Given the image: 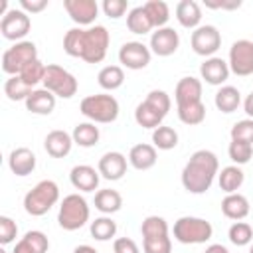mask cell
Segmentation results:
<instances>
[{
  "instance_id": "1",
  "label": "cell",
  "mask_w": 253,
  "mask_h": 253,
  "mask_svg": "<svg viewBox=\"0 0 253 253\" xmlns=\"http://www.w3.org/2000/svg\"><path fill=\"white\" fill-rule=\"evenodd\" d=\"M111 36L105 26L71 28L63 36V51L71 57H79L87 63H101L107 55Z\"/></svg>"
},
{
  "instance_id": "2",
  "label": "cell",
  "mask_w": 253,
  "mask_h": 253,
  "mask_svg": "<svg viewBox=\"0 0 253 253\" xmlns=\"http://www.w3.org/2000/svg\"><path fill=\"white\" fill-rule=\"evenodd\" d=\"M219 174V160L211 150H196L182 170V186L190 194H206Z\"/></svg>"
},
{
  "instance_id": "3",
  "label": "cell",
  "mask_w": 253,
  "mask_h": 253,
  "mask_svg": "<svg viewBox=\"0 0 253 253\" xmlns=\"http://www.w3.org/2000/svg\"><path fill=\"white\" fill-rule=\"evenodd\" d=\"M57 200H59V186L53 180H42L24 196V210L34 217H40L47 213L57 204Z\"/></svg>"
},
{
  "instance_id": "4",
  "label": "cell",
  "mask_w": 253,
  "mask_h": 253,
  "mask_svg": "<svg viewBox=\"0 0 253 253\" xmlns=\"http://www.w3.org/2000/svg\"><path fill=\"white\" fill-rule=\"evenodd\" d=\"M79 111L83 117H87L93 123H115L119 117V101L113 95L97 93L89 95L79 103Z\"/></svg>"
},
{
  "instance_id": "5",
  "label": "cell",
  "mask_w": 253,
  "mask_h": 253,
  "mask_svg": "<svg viewBox=\"0 0 253 253\" xmlns=\"http://www.w3.org/2000/svg\"><path fill=\"white\" fill-rule=\"evenodd\" d=\"M172 233H174V239L184 245H200L211 239L213 227L208 219L194 217V215H182L180 219H176Z\"/></svg>"
},
{
  "instance_id": "6",
  "label": "cell",
  "mask_w": 253,
  "mask_h": 253,
  "mask_svg": "<svg viewBox=\"0 0 253 253\" xmlns=\"http://www.w3.org/2000/svg\"><path fill=\"white\" fill-rule=\"evenodd\" d=\"M89 221V204L79 194H69L63 198L59 211H57V223L65 231H77Z\"/></svg>"
},
{
  "instance_id": "7",
  "label": "cell",
  "mask_w": 253,
  "mask_h": 253,
  "mask_svg": "<svg viewBox=\"0 0 253 253\" xmlns=\"http://www.w3.org/2000/svg\"><path fill=\"white\" fill-rule=\"evenodd\" d=\"M38 59V47L34 42L30 40H24V42H18L14 43L12 47H8L4 53H2V71L8 73L10 77L12 75H20V71L30 65L32 61Z\"/></svg>"
},
{
  "instance_id": "8",
  "label": "cell",
  "mask_w": 253,
  "mask_h": 253,
  "mask_svg": "<svg viewBox=\"0 0 253 253\" xmlns=\"http://www.w3.org/2000/svg\"><path fill=\"white\" fill-rule=\"evenodd\" d=\"M77 79L73 73L63 69L57 63H51L45 67V77H43V89L51 91L55 97L61 99H71L77 93Z\"/></svg>"
},
{
  "instance_id": "9",
  "label": "cell",
  "mask_w": 253,
  "mask_h": 253,
  "mask_svg": "<svg viewBox=\"0 0 253 253\" xmlns=\"http://www.w3.org/2000/svg\"><path fill=\"white\" fill-rule=\"evenodd\" d=\"M229 71L247 77L253 75V42L251 40H237L229 47Z\"/></svg>"
},
{
  "instance_id": "10",
  "label": "cell",
  "mask_w": 253,
  "mask_h": 253,
  "mask_svg": "<svg viewBox=\"0 0 253 253\" xmlns=\"http://www.w3.org/2000/svg\"><path fill=\"white\" fill-rule=\"evenodd\" d=\"M190 43H192V49L202 55V57H213V53L221 47V34L215 26H200L192 32V38H190Z\"/></svg>"
},
{
  "instance_id": "11",
  "label": "cell",
  "mask_w": 253,
  "mask_h": 253,
  "mask_svg": "<svg viewBox=\"0 0 253 253\" xmlns=\"http://www.w3.org/2000/svg\"><path fill=\"white\" fill-rule=\"evenodd\" d=\"M32 28V20L24 10H16L12 8L2 20H0V32L6 40L10 42H24V38L28 36Z\"/></svg>"
},
{
  "instance_id": "12",
  "label": "cell",
  "mask_w": 253,
  "mask_h": 253,
  "mask_svg": "<svg viewBox=\"0 0 253 253\" xmlns=\"http://www.w3.org/2000/svg\"><path fill=\"white\" fill-rule=\"evenodd\" d=\"M150 57H152V51L142 42H126L119 49V61L126 69H134V71L144 69L150 63Z\"/></svg>"
},
{
  "instance_id": "13",
  "label": "cell",
  "mask_w": 253,
  "mask_h": 253,
  "mask_svg": "<svg viewBox=\"0 0 253 253\" xmlns=\"http://www.w3.org/2000/svg\"><path fill=\"white\" fill-rule=\"evenodd\" d=\"M178 45H180V36H178V32H176L174 28L164 26V28H158L156 32H152V36H150V45H148V47H150V51H152L154 55H158V57H168V55L176 53Z\"/></svg>"
},
{
  "instance_id": "14",
  "label": "cell",
  "mask_w": 253,
  "mask_h": 253,
  "mask_svg": "<svg viewBox=\"0 0 253 253\" xmlns=\"http://www.w3.org/2000/svg\"><path fill=\"white\" fill-rule=\"evenodd\" d=\"M63 8L79 26H91L99 14V4L95 0H63Z\"/></svg>"
},
{
  "instance_id": "15",
  "label": "cell",
  "mask_w": 253,
  "mask_h": 253,
  "mask_svg": "<svg viewBox=\"0 0 253 253\" xmlns=\"http://www.w3.org/2000/svg\"><path fill=\"white\" fill-rule=\"evenodd\" d=\"M126 156L123 152H117V150H111V152H105L101 158H99V174L105 178V180H121L125 174H126Z\"/></svg>"
},
{
  "instance_id": "16",
  "label": "cell",
  "mask_w": 253,
  "mask_h": 253,
  "mask_svg": "<svg viewBox=\"0 0 253 253\" xmlns=\"http://www.w3.org/2000/svg\"><path fill=\"white\" fill-rule=\"evenodd\" d=\"M229 73L231 71H229L227 61L221 59V57H215V55L213 57H208L200 65V75L210 85H221V83H225L227 77H229Z\"/></svg>"
},
{
  "instance_id": "17",
  "label": "cell",
  "mask_w": 253,
  "mask_h": 253,
  "mask_svg": "<svg viewBox=\"0 0 253 253\" xmlns=\"http://www.w3.org/2000/svg\"><path fill=\"white\" fill-rule=\"evenodd\" d=\"M99 178H101L99 170H95L89 164H77L69 172V180H71L73 188L81 190V192H95L99 186Z\"/></svg>"
},
{
  "instance_id": "18",
  "label": "cell",
  "mask_w": 253,
  "mask_h": 253,
  "mask_svg": "<svg viewBox=\"0 0 253 253\" xmlns=\"http://www.w3.org/2000/svg\"><path fill=\"white\" fill-rule=\"evenodd\" d=\"M174 99H176V107L202 101V81L196 77H182L176 83Z\"/></svg>"
},
{
  "instance_id": "19",
  "label": "cell",
  "mask_w": 253,
  "mask_h": 253,
  "mask_svg": "<svg viewBox=\"0 0 253 253\" xmlns=\"http://www.w3.org/2000/svg\"><path fill=\"white\" fill-rule=\"evenodd\" d=\"M73 144H75L73 142V136L69 132H65V130H59V128L47 132V136L43 140V148H45V152L51 158H63V156H67L71 152V146Z\"/></svg>"
},
{
  "instance_id": "20",
  "label": "cell",
  "mask_w": 253,
  "mask_h": 253,
  "mask_svg": "<svg viewBox=\"0 0 253 253\" xmlns=\"http://www.w3.org/2000/svg\"><path fill=\"white\" fill-rule=\"evenodd\" d=\"M8 166L12 170V174L16 176H28L36 170V154L26 148V146H20V148H14L8 156Z\"/></svg>"
},
{
  "instance_id": "21",
  "label": "cell",
  "mask_w": 253,
  "mask_h": 253,
  "mask_svg": "<svg viewBox=\"0 0 253 253\" xmlns=\"http://www.w3.org/2000/svg\"><path fill=\"white\" fill-rule=\"evenodd\" d=\"M221 213L227 217V219H233V221H241L247 217L249 213V200L235 192V194H227L223 200H221Z\"/></svg>"
},
{
  "instance_id": "22",
  "label": "cell",
  "mask_w": 253,
  "mask_h": 253,
  "mask_svg": "<svg viewBox=\"0 0 253 253\" xmlns=\"http://www.w3.org/2000/svg\"><path fill=\"white\" fill-rule=\"evenodd\" d=\"M158 160V154H156V148L152 144H146V142H140V144H134L128 152V164L136 170H150Z\"/></svg>"
},
{
  "instance_id": "23",
  "label": "cell",
  "mask_w": 253,
  "mask_h": 253,
  "mask_svg": "<svg viewBox=\"0 0 253 253\" xmlns=\"http://www.w3.org/2000/svg\"><path fill=\"white\" fill-rule=\"evenodd\" d=\"M176 20L180 22L182 28L196 30L200 28L202 22V8L196 0H180L176 6Z\"/></svg>"
},
{
  "instance_id": "24",
  "label": "cell",
  "mask_w": 253,
  "mask_h": 253,
  "mask_svg": "<svg viewBox=\"0 0 253 253\" xmlns=\"http://www.w3.org/2000/svg\"><path fill=\"white\" fill-rule=\"evenodd\" d=\"M24 103L26 109L34 115H49L55 109V95L47 89H34Z\"/></svg>"
},
{
  "instance_id": "25",
  "label": "cell",
  "mask_w": 253,
  "mask_h": 253,
  "mask_svg": "<svg viewBox=\"0 0 253 253\" xmlns=\"http://www.w3.org/2000/svg\"><path fill=\"white\" fill-rule=\"evenodd\" d=\"M47 249H49L47 235L38 229H32L14 245L12 253H45Z\"/></svg>"
},
{
  "instance_id": "26",
  "label": "cell",
  "mask_w": 253,
  "mask_h": 253,
  "mask_svg": "<svg viewBox=\"0 0 253 253\" xmlns=\"http://www.w3.org/2000/svg\"><path fill=\"white\" fill-rule=\"evenodd\" d=\"M213 103H215V107H217L221 113L229 115V113H233V111L239 109V105H241V93H239V89L233 87V85H223V87L217 89Z\"/></svg>"
},
{
  "instance_id": "27",
  "label": "cell",
  "mask_w": 253,
  "mask_h": 253,
  "mask_svg": "<svg viewBox=\"0 0 253 253\" xmlns=\"http://www.w3.org/2000/svg\"><path fill=\"white\" fill-rule=\"evenodd\" d=\"M134 121H136V125L138 126H142V128H158L160 125H162V121H164V115L160 113V111H156L148 101H142V103H138L136 105V109H134Z\"/></svg>"
},
{
  "instance_id": "28",
  "label": "cell",
  "mask_w": 253,
  "mask_h": 253,
  "mask_svg": "<svg viewBox=\"0 0 253 253\" xmlns=\"http://www.w3.org/2000/svg\"><path fill=\"white\" fill-rule=\"evenodd\" d=\"M217 182H219V188L225 194H235L243 186L245 174H243V170L237 164H231V166L221 168V172L217 174Z\"/></svg>"
},
{
  "instance_id": "29",
  "label": "cell",
  "mask_w": 253,
  "mask_h": 253,
  "mask_svg": "<svg viewBox=\"0 0 253 253\" xmlns=\"http://www.w3.org/2000/svg\"><path fill=\"white\" fill-rule=\"evenodd\" d=\"M95 208L101 211V213H115L123 208V196L117 192V190H111V188H103V190H97L95 194Z\"/></svg>"
},
{
  "instance_id": "30",
  "label": "cell",
  "mask_w": 253,
  "mask_h": 253,
  "mask_svg": "<svg viewBox=\"0 0 253 253\" xmlns=\"http://www.w3.org/2000/svg\"><path fill=\"white\" fill-rule=\"evenodd\" d=\"M126 28H128V32L138 34V36H144V34H148L154 28V24H152L148 12L144 10V6H136V8H132L128 12V16H126Z\"/></svg>"
},
{
  "instance_id": "31",
  "label": "cell",
  "mask_w": 253,
  "mask_h": 253,
  "mask_svg": "<svg viewBox=\"0 0 253 253\" xmlns=\"http://www.w3.org/2000/svg\"><path fill=\"white\" fill-rule=\"evenodd\" d=\"M71 136H73V142L77 146L91 148L99 142L101 132H99V126H95V123H79V125H75Z\"/></svg>"
},
{
  "instance_id": "32",
  "label": "cell",
  "mask_w": 253,
  "mask_h": 253,
  "mask_svg": "<svg viewBox=\"0 0 253 253\" xmlns=\"http://www.w3.org/2000/svg\"><path fill=\"white\" fill-rule=\"evenodd\" d=\"M97 81L105 91H115L125 83V71L121 65H105L99 71Z\"/></svg>"
},
{
  "instance_id": "33",
  "label": "cell",
  "mask_w": 253,
  "mask_h": 253,
  "mask_svg": "<svg viewBox=\"0 0 253 253\" xmlns=\"http://www.w3.org/2000/svg\"><path fill=\"white\" fill-rule=\"evenodd\" d=\"M178 109V119L184 123V125H200L204 123L206 119V105L202 101L198 103H190V105H182V107H176Z\"/></svg>"
},
{
  "instance_id": "34",
  "label": "cell",
  "mask_w": 253,
  "mask_h": 253,
  "mask_svg": "<svg viewBox=\"0 0 253 253\" xmlns=\"http://www.w3.org/2000/svg\"><path fill=\"white\" fill-rule=\"evenodd\" d=\"M178 144V132L172 126L160 125L158 128L152 130V146L158 150H172Z\"/></svg>"
},
{
  "instance_id": "35",
  "label": "cell",
  "mask_w": 253,
  "mask_h": 253,
  "mask_svg": "<svg viewBox=\"0 0 253 253\" xmlns=\"http://www.w3.org/2000/svg\"><path fill=\"white\" fill-rule=\"evenodd\" d=\"M142 6L148 12V16H150V20H152V24H154L156 30L158 28H164L166 22L170 20V8H168L166 2H162V0H148Z\"/></svg>"
},
{
  "instance_id": "36",
  "label": "cell",
  "mask_w": 253,
  "mask_h": 253,
  "mask_svg": "<svg viewBox=\"0 0 253 253\" xmlns=\"http://www.w3.org/2000/svg\"><path fill=\"white\" fill-rule=\"evenodd\" d=\"M89 229H91L93 239H97V241H109V239H113L117 235V223L107 215L97 217L95 221H91Z\"/></svg>"
},
{
  "instance_id": "37",
  "label": "cell",
  "mask_w": 253,
  "mask_h": 253,
  "mask_svg": "<svg viewBox=\"0 0 253 253\" xmlns=\"http://www.w3.org/2000/svg\"><path fill=\"white\" fill-rule=\"evenodd\" d=\"M32 91H34V89L28 87V85L22 81L20 75H12V77L6 79V83H4V93H6V97H8L10 101H26Z\"/></svg>"
},
{
  "instance_id": "38",
  "label": "cell",
  "mask_w": 253,
  "mask_h": 253,
  "mask_svg": "<svg viewBox=\"0 0 253 253\" xmlns=\"http://www.w3.org/2000/svg\"><path fill=\"white\" fill-rule=\"evenodd\" d=\"M140 233H142V239L168 235V221L164 217H160V215H148V217L142 219Z\"/></svg>"
},
{
  "instance_id": "39",
  "label": "cell",
  "mask_w": 253,
  "mask_h": 253,
  "mask_svg": "<svg viewBox=\"0 0 253 253\" xmlns=\"http://www.w3.org/2000/svg\"><path fill=\"white\" fill-rule=\"evenodd\" d=\"M227 154H229L233 164H237V166L247 164L253 156V144L245 142V140H231L227 146Z\"/></svg>"
},
{
  "instance_id": "40",
  "label": "cell",
  "mask_w": 253,
  "mask_h": 253,
  "mask_svg": "<svg viewBox=\"0 0 253 253\" xmlns=\"http://www.w3.org/2000/svg\"><path fill=\"white\" fill-rule=\"evenodd\" d=\"M227 237L233 245L237 247H243V245H249L253 241V227L247 223V221H235L229 231H227Z\"/></svg>"
},
{
  "instance_id": "41",
  "label": "cell",
  "mask_w": 253,
  "mask_h": 253,
  "mask_svg": "<svg viewBox=\"0 0 253 253\" xmlns=\"http://www.w3.org/2000/svg\"><path fill=\"white\" fill-rule=\"evenodd\" d=\"M45 67H47V65H43L40 59H36V61H32L30 65H26V67L20 71V77H22V81H24L28 87L34 89L38 83H43Z\"/></svg>"
},
{
  "instance_id": "42",
  "label": "cell",
  "mask_w": 253,
  "mask_h": 253,
  "mask_svg": "<svg viewBox=\"0 0 253 253\" xmlns=\"http://www.w3.org/2000/svg\"><path fill=\"white\" fill-rule=\"evenodd\" d=\"M144 253H172V239L168 235L162 237H146L142 239Z\"/></svg>"
},
{
  "instance_id": "43",
  "label": "cell",
  "mask_w": 253,
  "mask_h": 253,
  "mask_svg": "<svg viewBox=\"0 0 253 253\" xmlns=\"http://www.w3.org/2000/svg\"><path fill=\"white\" fill-rule=\"evenodd\" d=\"M144 101H148L156 111H160L164 117L168 115V111H170V107H172V101H170V95L166 93V91H162V89H152L148 95H146V99Z\"/></svg>"
},
{
  "instance_id": "44",
  "label": "cell",
  "mask_w": 253,
  "mask_h": 253,
  "mask_svg": "<svg viewBox=\"0 0 253 253\" xmlns=\"http://www.w3.org/2000/svg\"><path fill=\"white\" fill-rule=\"evenodd\" d=\"M231 140H245V142H251L253 144V119H243V121H237L233 126H231Z\"/></svg>"
},
{
  "instance_id": "45",
  "label": "cell",
  "mask_w": 253,
  "mask_h": 253,
  "mask_svg": "<svg viewBox=\"0 0 253 253\" xmlns=\"http://www.w3.org/2000/svg\"><path fill=\"white\" fill-rule=\"evenodd\" d=\"M18 235V225L12 217L8 215H0V243L2 245H8L16 239Z\"/></svg>"
},
{
  "instance_id": "46",
  "label": "cell",
  "mask_w": 253,
  "mask_h": 253,
  "mask_svg": "<svg viewBox=\"0 0 253 253\" xmlns=\"http://www.w3.org/2000/svg\"><path fill=\"white\" fill-rule=\"evenodd\" d=\"M101 8H103L105 16H109V18H113V20H119V18L125 16V12L128 10V2H126V0H105Z\"/></svg>"
},
{
  "instance_id": "47",
  "label": "cell",
  "mask_w": 253,
  "mask_h": 253,
  "mask_svg": "<svg viewBox=\"0 0 253 253\" xmlns=\"http://www.w3.org/2000/svg\"><path fill=\"white\" fill-rule=\"evenodd\" d=\"M113 251L115 253H140L138 245L130 237H117L113 243Z\"/></svg>"
},
{
  "instance_id": "48",
  "label": "cell",
  "mask_w": 253,
  "mask_h": 253,
  "mask_svg": "<svg viewBox=\"0 0 253 253\" xmlns=\"http://www.w3.org/2000/svg\"><path fill=\"white\" fill-rule=\"evenodd\" d=\"M20 8L28 14H38L47 8V0H20Z\"/></svg>"
},
{
  "instance_id": "49",
  "label": "cell",
  "mask_w": 253,
  "mask_h": 253,
  "mask_svg": "<svg viewBox=\"0 0 253 253\" xmlns=\"http://www.w3.org/2000/svg\"><path fill=\"white\" fill-rule=\"evenodd\" d=\"M208 8L213 10H235L241 6V0H231V2H206Z\"/></svg>"
},
{
  "instance_id": "50",
  "label": "cell",
  "mask_w": 253,
  "mask_h": 253,
  "mask_svg": "<svg viewBox=\"0 0 253 253\" xmlns=\"http://www.w3.org/2000/svg\"><path fill=\"white\" fill-rule=\"evenodd\" d=\"M243 111L247 113V119H253V91L243 101Z\"/></svg>"
},
{
  "instance_id": "51",
  "label": "cell",
  "mask_w": 253,
  "mask_h": 253,
  "mask_svg": "<svg viewBox=\"0 0 253 253\" xmlns=\"http://www.w3.org/2000/svg\"><path fill=\"white\" fill-rule=\"evenodd\" d=\"M204 253H229V251H227V247H223L221 243H211L210 247H206Z\"/></svg>"
},
{
  "instance_id": "52",
  "label": "cell",
  "mask_w": 253,
  "mask_h": 253,
  "mask_svg": "<svg viewBox=\"0 0 253 253\" xmlns=\"http://www.w3.org/2000/svg\"><path fill=\"white\" fill-rule=\"evenodd\" d=\"M73 253H99V251L95 247H91V245H77L73 249Z\"/></svg>"
},
{
  "instance_id": "53",
  "label": "cell",
  "mask_w": 253,
  "mask_h": 253,
  "mask_svg": "<svg viewBox=\"0 0 253 253\" xmlns=\"http://www.w3.org/2000/svg\"><path fill=\"white\" fill-rule=\"evenodd\" d=\"M0 253H8V251H6V249H0Z\"/></svg>"
},
{
  "instance_id": "54",
  "label": "cell",
  "mask_w": 253,
  "mask_h": 253,
  "mask_svg": "<svg viewBox=\"0 0 253 253\" xmlns=\"http://www.w3.org/2000/svg\"><path fill=\"white\" fill-rule=\"evenodd\" d=\"M249 253H253V243H251V249H249Z\"/></svg>"
}]
</instances>
